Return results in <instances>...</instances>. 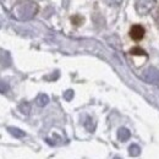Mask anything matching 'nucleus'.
I'll return each instance as SVG.
<instances>
[{
    "label": "nucleus",
    "mask_w": 159,
    "mask_h": 159,
    "mask_svg": "<svg viewBox=\"0 0 159 159\" xmlns=\"http://www.w3.org/2000/svg\"><path fill=\"white\" fill-rule=\"evenodd\" d=\"M47 103H48V97L44 96V94L39 96V98H38V104H39V105H45Z\"/></svg>",
    "instance_id": "nucleus-5"
},
{
    "label": "nucleus",
    "mask_w": 159,
    "mask_h": 159,
    "mask_svg": "<svg viewBox=\"0 0 159 159\" xmlns=\"http://www.w3.org/2000/svg\"><path fill=\"white\" fill-rule=\"evenodd\" d=\"M158 21H159V16H158Z\"/></svg>",
    "instance_id": "nucleus-7"
},
{
    "label": "nucleus",
    "mask_w": 159,
    "mask_h": 159,
    "mask_svg": "<svg viewBox=\"0 0 159 159\" xmlns=\"http://www.w3.org/2000/svg\"><path fill=\"white\" fill-rule=\"evenodd\" d=\"M130 137V132L126 130V129H121L119 131V139L121 141H126V139Z\"/></svg>",
    "instance_id": "nucleus-4"
},
{
    "label": "nucleus",
    "mask_w": 159,
    "mask_h": 159,
    "mask_svg": "<svg viewBox=\"0 0 159 159\" xmlns=\"http://www.w3.org/2000/svg\"><path fill=\"white\" fill-rule=\"evenodd\" d=\"M143 36H144V30L141 26L136 25L131 28V37L135 40H139L141 38H143Z\"/></svg>",
    "instance_id": "nucleus-3"
},
{
    "label": "nucleus",
    "mask_w": 159,
    "mask_h": 159,
    "mask_svg": "<svg viewBox=\"0 0 159 159\" xmlns=\"http://www.w3.org/2000/svg\"><path fill=\"white\" fill-rule=\"evenodd\" d=\"M143 79L151 83H158L159 82V71L157 69H148L144 74H143Z\"/></svg>",
    "instance_id": "nucleus-1"
},
{
    "label": "nucleus",
    "mask_w": 159,
    "mask_h": 159,
    "mask_svg": "<svg viewBox=\"0 0 159 159\" xmlns=\"http://www.w3.org/2000/svg\"><path fill=\"white\" fill-rule=\"evenodd\" d=\"M154 5V0H139L137 1V10L141 14H147Z\"/></svg>",
    "instance_id": "nucleus-2"
},
{
    "label": "nucleus",
    "mask_w": 159,
    "mask_h": 159,
    "mask_svg": "<svg viewBox=\"0 0 159 159\" xmlns=\"http://www.w3.org/2000/svg\"><path fill=\"white\" fill-rule=\"evenodd\" d=\"M109 5H119L120 2H121V0H105Z\"/></svg>",
    "instance_id": "nucleus-6"
}]
</instances>
